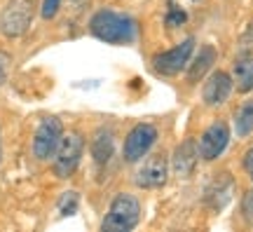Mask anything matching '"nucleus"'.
I'll return each instance as SVG.
<instances>
[{
	"label": "nucleus",
	"mask_w": 253,
	"mask_h": 232,
	"mask_svg": "<svg viewBox=\"0 0 253 232\" xmlns=\"http://www.w3.org/2000/svg\"><path fill=\"white\" fill-rule=\"evenodd\" d=\"M89 31L94 38L108 45H129L136 38V21L126 14L101 9L89 19Z\"/></svg>",
	"instance_id": "obj_1"
},
{
	"label": "nucleus",
	"mask_w": 253,
	"mask_h": 232,
	"mask_svg": "<svg viewBox=\"0 0 253 232\" xmlns=\"http://www.w3.org/2000/svg\"><path fill=\"white\" fill-rule=\"evenodd\" d=\"M141 221V204L134 195H126V192H120L113 202H110V209L101 228L106 232H129L134 230Z\"/></svg>",
	"instance_id": "obj_2"
},
{
	"label": "nucleus",
	"mask_w": 253,
	"mask_h": 232,
	"mask_svg": "<svg viewBox=\"0 0 253 232\" xmlns=\"http://www.w3.org/2000/svg\"><path fill=\"white\" fill-rule=\"evenodd\" d=\"M38 2L36 0H9L7 7L0 14V31L7 38L24 36L33 21Z\"/></svg>",
	"instance_id": "obj_3"
},
{
	"label": "nucleus",
	"mask_w": 253,
	"mask_h": 232,
	"mask_svg": "<svg viewBox=\"0 0 253 232\" xmlns=\"http://www.w3.org/2000/svg\"><path fill=\"white\" fill-rule=\"evenodd\" d=\"M82 152H84V141L78 132H71V134L63 136L54 152V174L59 179H68L75 174L82 160Z\"/></svg>",
	"instance_id": "obj_4"
},
{
	"label": "nucleus",
	"mask_w": 253,
	"mask_h": 232,
	"mask_svg": "<svg viewBox=\"0 0 253 232\" xmlns=\"http://www.w3.org/2000/svg\"><path fill=\"white\" fill-rule=\"evenodd\" d=\"M157 141V127L148 125V122H141L136 125L125 139V148H122V155H125V162L129 164H136L141 162L150 152V148Z\"/></svg>",
	"instance_id": "obj_5"
},
{
	"label": "nucleus",
	"mask_w": 253,
	"mask_h": 232,
	"mask_svg": "<svg viewBox=\"0 0 253 232\" xmlns=\"http://www.w3.org/2000/svg\"><path fill=\"white\" fill-rule=\"evenodd\" d=\"M195 52V38H185L181 45L173 49L160 52L153 56V68L160 75H178V73L190 63V56Z\"/></svg>",
	"instance_id": "obj_6"
},
{
	"label": "nucleus",
	"mask_w": 253,
	"mask_h": 232,
	"mask_svg": "<svg viewBox=\"0 0 253 232\" xmlns=\"http://www.w3.org/2000/svg\"><path fill=\"white\" fill-rule=\"evenodd\" d=\"M61 139H63L61 120L45 117V120L40 122V127L36 129V136H33V155L42 162L49 160V157H54Z\"/></svg>",
	"instance_id": "obj_7"
},
{
	"label": "nucleus",
	"mask_w": 253,
	"mask_h": 232,
	"mask_svg": "<svg viewBox=\"0 0 253 232\" xmlns=\"http://www.w3.org/2000/svg\"><path fill=\"white\" fill-rule=\"evenodd\" d=\"M227 143H230V127H227V122L218 120V122H213V125L202 134V139H199V145H197L199 157L204 162L216 160V157L223 155V150L227 148Z\"/></svg>",
	"instance_id": "obj_8"
},
{
	"label": "nucleus",
	"mask_w": 253,
	"mask_h": 232,
	"mask_svg": "<svg viewBox=\"0 0 253 232\" xmlns=\"http://www.w3.org/2000/svg\"><path fill=\"white\" fill-rule=\"evenodd\" d=\"M167 174H169V162L162 152H155L150 157H145L143 164L136 171V186L145 187V190H155L167 183Z\"/></svg>",
	"instance_id": "obj_9"
},
{
	"label": "nucleus",
	"mask_w": 253,
	"mask_h": 232,
	"mask_svg": "<svg viewBox=\"0 0 253 232\" xmlns=\"http://www.w3.org/2000/svg\"><path fill=\"white\" fill-rule=\"evenodd\" d=\"M230 92H232V78L225 71H213L209 75V80L204 82L202 96H204L207 106H220L227 101Z\"/></svg>",
	"instance_id": "obj_10"
},
{
	"label": "nucleus",
	"mask_w": 253,
	"mask_h": 232,
	"mask_svg": "<svg viewBox=\"0 0 253 232\" xmlns=\"http://www.w3.org/2000/svg\"><path fill=\"white\" fill-rule=\"evenodd\" d=\"M232 192H235V181L230 179V174H218L213 183L207 187V204L213 211H220L232 199Z\"/></svg>",
	"instance_id": "obj_11"
},
{
	"label": "nucleus",
	"mask_w": 253,
	"mask_h": 232,
	"mask_svg": "<svg viewBox=\"0 0 253 232\" xmlns=\"http://www.w3.org/2000/svg\"><path fill=\"white\" fill-rule=\"evenodd\" d=\"M197 157H199V150H197V143L188 139V141H183L176 152H173V171H176V176L178 179H188L192 176V171L197 167Z\"/></svg>",
	"instance_id": "obj_12"
},
{
	"label": "nucleus",
	"mask_w": 253,
	"mask_h": 232,
	"mask_svg": "<svg viewBox=\"0 0 253 232\" xmlns=\"http://www.w3.org/2000/svg\"><path fill=\"white\" fill-rule=\"evenodd\" d=\"M113 148H115L113 129L110 127H101L99 132L94 134V139H91V157H94V162L99 167L108 164V160L113 157Z\"/></svg>",
	"instance_id": "obj_13"
},
{
	"label": "nucleus",
	"mask_w": 253,
	"mask_h": 232,
	"mask_svg": "<svg viewBox=\"0 0 253 232\" xmlns=\"http://www.w3.org/2000/svg\"><path fill=\"white\" fill-rule=\"evenodd\" d=\"M213 61H216V49L211 45H204L195 56V61L190 63V73H188L190 82H197L199 78H204V73L213 66Z\"/></svg>",
	"instance_id": "obj_14"
},
{
	"label": "nucleus",
	"mask_w": 253,
	"mask_h": 232,
	"mask_svg": "<svg viewBox=\"0 0 253 232\" xmlns=\"http://www.w3.org/2000/svg\"><path fill=\"white\" fill-rule=\"evenodd\" d=\"M235 82L239 92L253 90V54H244L235 61Z\"/></svg>",
	"instance_id": "obj_15"
},
{
	"label": "nucleus",
	"mask_w": 253,
	"mask_h": 232,
	"mask_svg": "<svg viewBox=\"0 0 253 232\" xmlns=\"http://www.w3.org/2000/svg\"><path fill=\"white\" fill-rule=\"evenodd\" d=\"M235 129L237 136H242V139L253 132V101H246L235 113Z\"/></svg>",
	"instance_id": "obj_16"
},
{
	"label": "nucleus",
	"mask_w": 253,
	"mask_h": 232,
	"mask_svg": "<svg viewBox=\"0 0 253 232\" xmlns=\"http://www.w3.org/2000/svg\"><path fill=\"white\" fill-rule=\"evenodd\" d=\"M78 206H80V195L73 192V190H68V192H63V195L59 197L56 209H59V214L61 216H73L75 211H78Z\"/></svg>",
	"instance_id": "obj_17"
},
{
	"label": "nucleus",
	"mask_w": 253,
	"mask_h": 232,
	"mask_svg": "<svg viewBox=\"0 0 253 232\" xmlns=\"http://www.w3.org/2000/svg\"><path fill=\"white\" fill-rule=\"evenodd\" d=\"M239 47H242L244 54H253V21L246 26V31L239 38Z\"/></svg>",
	"instance_id": "obj_18"
},
{
	"label": "nucleus",
	"mask_w": 253,
	"mask_h": 232,
	"mask_svg": "<svg viewBox=\"0 0 253 232\" xmlns=\"http://www.w3.org/2000/svg\"><path fill=\"white\" fill-rule=\"evenodd\" d=\"M59 7H61V0H42L40 14H42V19H54Z\"/></svg>",
	"instance_id": "obj_19"
},
{
	"label": "nucleus",
	"mask_w": 253,
	"mask_h": 232,
	"mask_svg": "<svg viewBox=\"0 0 253 232\" xmlns=\"http://www.w3.org/2000/svg\"><path fill=\"white\" fill-rule=\"evenodd\" d=\"M242 216H244L246 223L253 225V190H249L242 199Z\"/></svg>",
	"instance_id": "obj_20"
},
{
	"label": "nucleus",
	"mask_w": 253,
	"mask_h": 232,
	"mask_svg": "<svg viewBox=\"0 0 253 232\" xmlns=\"http://www.w3.org/2000/svg\"><path fill=\"white\" fill-rule=\"evenodd\" d=\"M9 63H12V56L7 52H0V85L7 80V73H9Z\"/></svg>",
	"instance_id": "obj_21"
},
{
	"label": "nucleus",
	"mask_w": 253,
	"mask_h": 232,
	"mask_svg": "<svg viewBox=\"0 0 253 232\" xmlns=\"http://www.w3.org/2000/svg\"><path fill=\"white\" fill-rule=\"evenodd\" d=\"M183 21H185V14L178 12V9H171L169 17H167V24H169V26H176V24H183Z\"/></svg>",
	"instance_id": "obj_22"
},
{
	"label": "nucleus",
	"mask_w": 253,
	"mask_h": 232,
	"mask_svg": "<svg viewBox=\"0 0 253 232\" xmlns=\"http://www.w3.org/2000/svg\"><path fill=\"white\" fill-rule=\"evenodd\" d=\"M244 171L249 174V179L253 181V148L246 150V155H244Z\"/></svg>",
	"instance_id": "obj_23"
},
{
	"label": "nucleus",
	"mask_w": 253,
	"mask_h": 232,
	"mask_svg": "<svg viewBox=\"0 0 253 232\" xmlns=\"http://www.w3.org/2000/svg\"><path fill=\"white\" fill-rule=\"evenodd\" d=\"M0 157H2V141H0Z\"/></svg>",
	"instance_id": "obj_24"
}]
</instances>
